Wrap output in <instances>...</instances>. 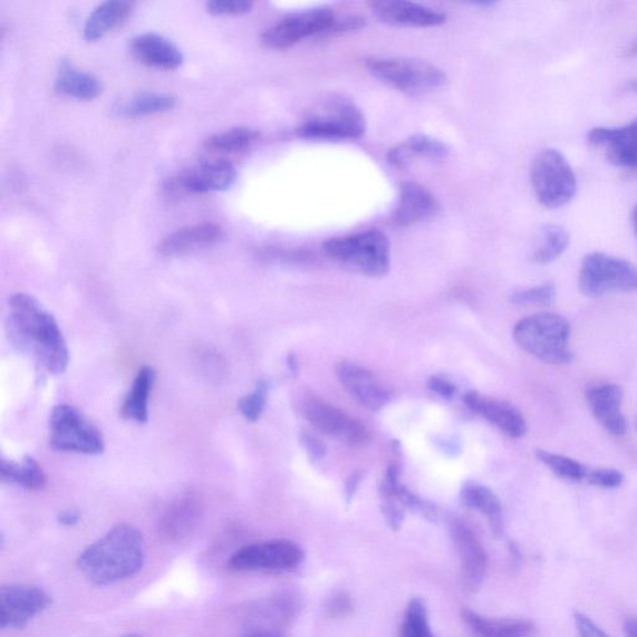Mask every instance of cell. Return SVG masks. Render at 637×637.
Segmentation results:
<instances>
[{
    "mask_svg": "<svg viewBox=\"0 0 637 637\" xmlns=\"http://www.w3.org/2000/svg\"><path fill=\"white\" fill-rule=\"evenodd\" d=\"M224 229L216 224H205L181 228L161 240L158 247L163 257L185 256L219 242Z\"/></svg>",
    "mask_w": 637,
    "mask_h": 637,
    "instance_id": "23",
    "label": "cell"
},
{
    "mask_svg": "<svg viewBox=\"0 0 637 637\" xmlns=\"http://www.w3.org/2000/svg\"><path fill=\"white\" fill-rule=\"evenodd\" d=\"M132 52L138 60L151 67L163 71H175L183 63V54L170 39L156 33H144L134 36Z\"/></svg>",
    "mask_w": 637,
    "mask_h": 637,
    "instance_id": "24",
    "label": "cell"
},
{
    "mask_svg": "<svg viewBox=\"0 0 637 637\" xmlns=\"http://www.w3.org/2000/svg\"><path fill=\"white\" fill-rule=\"evenodd\" d=\"M365 65L376 79L408 96L428 95L447 83L439 66L413 57H370Z\"/></svg>",
    "mask_w": 637,
    "mask_h": 637,
    "instance_id": "6",
    "label": "cell"
},
{
    "mask_svg": "<svg viewBox=\"0 0 637 637\" xmlns=\"http://www.w3.org/2000/svg\"><path fill=\"white\" fill-rule=\"evenodd\" d=\"M441 206L436 197L419 183L404 182L400 188L398 206L393 212V222L399 227H410L421 222L436 218Z\"/></svg>",
    "mask_w": 637,
    "mask_h": 637,
    "instance_id": "20",
    "label": "cell"
},
{
    "mask_svg": "<svg viewBox=\"0 0 637 637\" xmlns=\"http://www.w3.org/2000/svg\"><path fill=\"white\" fill-rule=\"evenodd\" d=\"M52 602V595L41 586H3L0 591V623L3 629H23Z\"/></svg>",
    "mask_w": 637,
    "mask_h": 637,
    "instance_id": "14",
    "label": "cell"
},
{
    "mask_svg": "<svg viewBox=\"0 0 637 637\" xmlns=\"http://www.w3.org/2000/svg\"><path fill=\"white\" fill-rule=\"evenodd\" d=\"M467 407L486 419L510 439L523 438L527 432V422L523 414L506 401L487 398L478 392L465 395Z\"/></svg>",
    "mask_w": 637,
    "mask_h": 637,
    "instance_id": "21",
    "label": "cell"
},
{
    "mask_svg": "<svg viewBox=\"0 0 637 637\" xmlns=\"http://www.w3.org/2000/svg\"><path fill=\"white\" fill-rule=\"evenodd\" d=\"M462 505L479 511L488 520L492 533L500 538L505 533L504 510L495 492L478 484H466L461 490Z\"/></svg>",
    "mask_w": 637,
    "mask_h": 637,
    "instance_id": "28",
    "label": "cell"
},
{
    "mask_svg": "<svg viewBox=\"0 0 637 637\" xmlns=\"http://www.w3.org/2000/svg\"><path fill=\"white\" fill-rule=\"evenodd\" d=\"M579 288L587 296L637 291V267L602 252L587 255L579 272Z\"/></svg>",
    "mask_w": 637,
    "mask_h": 637,
    "instance_id": "8",
    "label": "cell"
},
{
    "mask_svg": "<svg viewBox=\"0 0 637 637\" xmlns=\"http://www.w3.org/2000/svg\"><path fill=\"white\" fill-rule=\"evenodd\" d=\"M361 482V475L360 473H353V475L349 477V479H347L346 482V499L347 501H352V499L354 498L357 488H359Z\"/></svg>",
    "mask_w": 637,
    "mask_h": 637,
    "instance_id": "48",
    "label": "cell"
},
{
    "mask_svg": "<svg viewBox=\"0 0 637 637\" xmlns=\"http://www.w3.org/2000/svg\"><path fill=\"white\" fill-rule=\"evenodd\" d=\"M373 13L381 22L409 28H432L445 24L446 14L436 9L407 2V0H378L369 3Z\"/></svg>",
    "mask_w": 637,
    "mask_h": 637,
    "instance_id": "18",
    "label": "cell"
},
{
    "mask_svg": "<svg viewBox=\"0 0 637 637\" xmlns=\"http://www.w3.org/2000/svg\"><path fill=\"white\" fill-rule=\"evenodd\" d=\"M301 411L303 418L327 438L339 440L352 446L363 445L369 440V432L360 421L315 395L304 396Z\"/></svg>",
    "mask_w": 637,
    "mask_h": 637,
    "instance_id": "12",
    "label": "cell"
},
{
    "mask_svg": "<svg viewBox=\"0 0 637 637\" xmlns=\"http://www.w3.org/2000/svg\"><path fill=\"white\" fill-rule=\"evenodd\" d=\"M624 633L626 637H637V613L626 617Z\"/></svg>",
    "mask_w": 637,
    "mask_h": 637,
    "instance_id": "50",
    "label": "cell"
},
{
    "mask_svg": "<svg viewBox=\"0 0 637 637\" xmlns=\"http://www.w3.org/2000/svg\"><path fill=\"white\" fill-rule=\"evenodd\" d=\"M536 456L543 465L552 469L558 477L572 482H581L586 478L589 468L571 457L544 450H537Z\"/></svg>",
    "mask_w": 637,
    "mask_h": 637,
    "instance_id": "36",
    "label": "cell"
},
{
    "mask_svg": "<svg viewBox=\"0 0 637 637\" xmlns=\"http://www.w3.org/2000/svg\"><path fill=\"white\" fill-rule=\"evenodd\" d=\"M133 7V3L125 0H109L96 7L84 26L86 41L95 42L109 33L132 13Z\"/></svg>",
    "mask_w": 637,
    "mask_h": 637,
    "instance_id": "31",
    "label": "cell"
},
{
    "mask_svg": "<svg viewBox=\"0 0 637 637\" xmlns=\"http://www.w3.org/2000/svg\"><path fill=\"white\" fill-rule=\"evenodd\" d=\"M288 365H289V369H291V371L294 375H296L298 374V361H296V357L294 355L289 356Z\"/></svg>",
    "mask_w": 637,
    "mask_h": 637,
    "instance_id": "52",
    "label": "cell"
},
{
    "mask_svg": "<svg viewBox=\"0 0 637 637\" xmlns=\"http://www.w3.org/2000/svg\"><path fill=\"white\" fill-rule=\"evenodd\" d=\"M144 563V538L130 523L115 526L77 558L80 572L96 585H111L137 575Z\"/></svg>",
    "mask_w": 637,
    "mask_h": 637,
    "instance_id": "2",
    "label": "cell"
},
{
    "mask_svg": "<svg viewBox=\"0 0 637 637\" xmlns=\"http://www.w3.org/2000/svg\"><path fill=\"white\" fill-rule=\"evenodd\" d=\"M121 637H143V636H141L139 634H129V635H123Z\"/></svg>",
    "mask_w": 637,
    "mask_h": 637,
    "instance_id": "55",
    "label": "cell"
},
{
    "mask_svg": "<svg viewBox=\"0 0 637 637\" xmlns=\"http://www.w3.org/2000/svg\"><path fill=\"white\" fill-rule=\"evenodd\" d=\"M177 99L170 94L139 93L127 100L119 101L114 111L125 118L165 112L175 108Z\"/></svg>",
    "mask_w": 637,
    "mask_h": 637,
    "instance_id": "33",
    "label": "cell"
},
{
    "mask_svg": "<svg viewBox=\"0 0 637 637\" xmlns=\"http://www.w3.org/2000/svg\"><path fill=\"white\" fill-rule=\"evenodd\" d=\"M586 401L595 419L607 432L614 436H624L626 432V419L622 409L624 391L619 385L592 386L586 391Z\"/></svg>",
    "mask_w": 637,
    "mask_h": 637,
    "instance_id": "22",
    "label": "cell"
},
{
    "mask_svg": "<svg viewBox=\"0 0 637 637\" xmlns=\"http://www.w3.org/2000/svg\"><path fill=\"white\" fill-rule=\"evenodd\" d=\"M301 442L305 449L307 456L313 461L322 460L325 456V446L321 440H317L312 434L303 432L301 436Z\"/></svg>",
    "mask_w": 637,
    "mask_h": 637,
    "instance_id": "46",
    "label": "cell"
},
{
    "mask_svg": "<svg viewBox=\"0 0 637 637\" xmlns=\"http://www.w3.org/2000/svg\"><path fill=\"white\" fill-rule=\"evenodd\" d=\"M404 508L401 501L392 495L381 494V510L386 523L392 530H399L404 519Z\"/></svg>",
    "mask_w": 637,
    "mask_h": 637,
    "instance_id": "41",
    "label": "cell"
},
{
    "mask_svg": "<svg viewBox=\"0 0 637 637\" xmlns=\"http://www.w3.org/2000/svg\"><path fill=\"white\" fill-rule=\"evenodd\" d=\"M324 252L353 272L373 278L389 273L391 248L389 238L378 229L359 231L344 237H336L323 245Z\"/></svg>",
    "mask_w": 637,
    "mask_h": 637,
    "instance_id": "5",
    "label": "cell"
},
{
    "mask_svg": "<svg viewBox=\"0 0 637 637\" xmlns=\"http://www.w3.org/2000/svg\"><path fill=\"white\" fill-rule=\"evenodd\" d=\"M154 381L156 371L151 366H142L122 403L121 417L125 420L140 424L149 421V401Z\"/></svg>",
    "mask_w": 637,
    "mask_h": 637,
    "instance_id": "29",
    "label": "cell"
},
{
    "mask_svg": "<svg viewBox=\"0 0 637 637\" xmlns=\"http://www.w3.org/2000/svg\"><path fill=\"white\" fill-rule=\"evenodd\" d=\"M633 225H634L635 234L637 235V206L634 209V214H633Z\"/></svg>",
    "mask_w": 637,
    "mask_h": 637,
    "instance_id": "54",
    "label": "cell"
},
{
    "mask_svg": "<svg viewBox=\"0 0 637 637\" xmlns=\"http://www.w3.org/2000/svg\"><path fill=\"white\" fill-rule=\"evenodd\" d=\"M400 637H434L429 624L427 605L420 597L410 601Z\"/></svg>",
    "mask_w": 637,
    "mask_h": 637,
    "instance_id": "37",
    "label": "cell"
},
{
    "mask_svg": "<svg viewBox=\"0 0 637 637\" xmlns=\"http://www.w3.org/2000/svg\"><path fill=\"white\" fill-rule=\"evenodd\" d=\"M337 18L331 8H312L289 14L262 34V43L269 50L283 51L306 37L331 34Z\"/></svg>",
    "mask_w": 637,
    "mask_h": 637,
    "instance_id": "11",
    "label": "cell"
},
{
    "mask_svg": "<svg viewBox=\"0 0 637 637\" xmlns=\"http://www.w3.org/2000/svg\"><path fill=\"white\" fill-rule=\"evenodd\" d=\"M519 347L546 364L563 365L573 360L571 325L554 313H539L519 321L514 330Z\"/></svg>",
    "mask_w": 637,
    "mask_h": 637,
    "instance_id": "4",
    "label": "cell"
},
{
    "mask_svg": "<svg viewBox=\"0 0 637 637\" xmlns=\"http://www.w3.org/2000/svg\"><path fill=\"white\" fill-rule=\"evenodd\" d=\"M574 622L581 637H611L583 613H575Z\"/></svg>",
    "mask_w": 637,
    "mask_h": 637,
    "instance_id": "44",
    "label": "cell"
},
{
    "mask_svg": "<svg viewBox=\"0 0 637 637\" xmlns=\"http://www.w3.org/2000/svg\"><path fill=\"white\" fill-rule=\"evenodd\" d=\"M237 171L230 162L216 160L198 163L165 182L170 197L202 195V193L225 191L234 185Z\"/></svg>",
    "mask_w": 637,
    "mask_h": 637,
    "instance_id": "13",
    "label": "cell"
},
{
    "mask_svg": "<svg viewBox=\"0 0 637 637\" xmlns=\"http://www.w3.org/2000/svg\"><path fill=\"white\" fill-rule=\"evenodd\" d=\"M343 388L366 410L378 412L389 402L390 393L382 382L363 366L343 361L336 368Z\"/></svg>",
    "mask_w": 637,
    "mask_h": 637,
    "instance_id": "17",
    "label": "cell"
},
{
    "mask_svg": "<svg viewBox=\"0 0 637 637\" xmlns=\"http://www.w3.org/2000/svg\"><path fill=\"white\" fill-rule=\"evenodd\" d=\"M622 56L625 57V60L637 57V39L624 47Z\"/></svg>",
    "mask_w": 637,
    "mask_h": 637,
    "instance_id": "51",
    "label": "cell"
},
{
    "mask_svg": "<svg viewBox=\"0 0 637 637\" xmlns=\"http://www.w3.org/2000/svg\"><path fill=\"white\" fill-rule=\"evenodd\" d=\"M352 611L353 604L350 596L345 593L334 594L331 600L327 601L325 607L326 615L333 617V619L349 615Z\"/></svg>",
    "mask_w": 637,
    "mask_h": 637,
    "instance_id": "43",
    "label": "cell"
},
{
    "mask_svg": "<svg viewBox=\"0 0 637 637\" xmlns=\"http://www.w3.org/2000/svg\"><path fill=\"white\" fill-rule=\"evenodd\" d=\"M450 532L460 557L463 587L467 593H475L487 572L485 547L471 527L460 519L452 520Z\"/></svg>",
    "mask_w": 637,
    "mask_h": 637,
    "instance_id": "15",
    "label": "cell"
},
{
    "mask_svg": "<svg viewBox=\"0 0 637 637\" xmlns=\"http://www.w3.org/2000/svg\"><path fill=\"white\" fill-rule=\"evenodd\" d=\"M636 429H637V419H636Z\"/></svg>",
    "mask_w": 637,
    "mask_h": 637,
    "instance_id": "56",
    "label": "cell"
},
{
    "mask_svg": "<svg viewBox=\"0 0 637 637\" xmlns=\"http://www.w3.org/2000/svg\"><path fill=\"white\" fill-rule=\"evenodd\" d=\"M55 90L75 99L93 100L102 93V83L98 76L65 62L57 73Z\"/></svg>",
    "mask_w": 637,
    "mask_h": 637,
    "instance_id": "30",
    "label": "cell"
},
{
    "mask_svg": "<svg viewBox=\"0 0 637 637\" xmlns=\"http://www.w3.org/2000/svg\"><path fill=\"white\" fill-rule=\"evenodd\" d=\"M242 637H285L278 630L247 629Z\"/></svg>",
    "mask_w": 637,
    "mask_h": 637,
    "instance_id": "49",
    "label": "cell"
},
{
    "mask_svg": "<svg viewBox=\"0 0 637 637\" xmlns=\"http://www.w3.org/2000/svg\"><path fill=\"white\" fill-rule=\"evenodd\" d=\"M298 612L295 597L288 594L270 597L253 607L247 629L278 630L293 619Z\"/></svg>",
    "mask_w": 637,
    "mask_h": 637,
    "instance_id": "27",
    "label": "cell"
},
{
    "mask_svg": "<svg viewBox=\"0 0 637 637\" xmlns=\"http://www.w3.org/2000/svg\"><path fill=\"white\" fill-rule=\"evenodd\" d=\"M202 518V505L197 496L182 495L163 509L159 519V532L169 542H180L195 532Z\"/></svg>",
    "mask_w": 637,
    "mask_h": 637,
    "instance_id": "19",
    "label": "cell"
},
{
    "mask_svg": "<svg viewBox=\"0 0 637 637\" xmlns=\"http://www.w3.org/2000/svg\"><path fill=\"white\" fill-rule=\"evenodd\" d=\"M557 294L553 283L525 289L511 295L510 301L517 305H544L552 303Z\"/></svg>",
    "mask_w": 637,
    "mask_h": 637,
    "instance_id": "39",
    "label": "cell"
},
{
    "mask_svg": "<svg viewBox=\"0 0 637 637\" xmlns=\"http://www.w3.org/2000/svg\"><path fill=\"white\" fill-rule=\"evenodd\" d=\"M428 385L429 389L442 399L451 400L456 393V386L442 376H432Z\"/></svg>",
    "mask_w": 637,
    "mask_h": 637,
    "instance_id": "45",
    "label": "cell"
},
{
    "mask_svg": "<svg viewBox=\"0 0 637 637\" xmlns=\"http://www.w3.org/2000/svg\"><path fill=\"white\" fill-rule=\"evenodd\" d=\"M304 552L292 540L277 539L249 544L228 559V569L236 573H287L301 565Z\"/></svg>",
    "mask_w": 637,
    "mask_h": 637,
    "instance_id": "10",
    "label": "cell"
},
{
    "mask_svg": "<svg viewBox=\"0 0 637 637\" xmlns=\"http://www.w3.org/2000/svg\"><path fill=\"white\" fill-rule=\"evenodd\" d=\"M7 331L12 343L39 369L51 375L66 371L71 353L61 326L36 298L17 293L9 299Z\"/></svg>",
    "mask_w": 637,
    "mask_h": 637,
    "instance_id": "1",
    "label": "cell"
},
{
    "mask_svg": "<svg viewBox=\"0 0 637 637\" xmlns=\"http://www.w3.org/2000/svg\"><path fill=\"white\" fill-rule=\"evenodd\" d=\"M587 142L604 149L614 166L637 170V118L620 128H594L587 133Z\"/></svg>",
    "mask_w": 637,
    "mask_h": 637,
    "instance_id": "16",
    "label": "cell"
},
{
    "mask_svg": "<svg viewBox=\"0 0 637 637\" xmlns=\"http://www.w3.org/2000/svg\"><path fill=\"white\" fill-rule=\"evenodd\" d=\"M268 392V382H258L253 392L248 393L245 398L238 401V410L240 414L250 422L258 421L266 409Z\"/></svg>",
    "mask_w": 637,
    "mask_h": 637,
    "instance_id": "38",
    "label": "cell"
},
{
    "mask_svg": "<svg viewBox=\"0 0 637 637\" xmlns=\"http://www.w3.org/2000/svg\"><path fill=\"white\" fill-rule=\"evenodd\" d=\"M259 139V132L250 128H235L212 134L205 141V148L214 152H240L252 147Z\"/></svg>",
    "mask_w": 637,
    "mask_h": 637,
    "instance_id": "35",
    "label": "cell"
},
{
    "mask_svg": "<svg viewBox=\"0 0 637 637\" xmlns=\"http://www.w3.org/2000/svg\"><path fill=\"white\" fill-rule=\"evenodd\" d=\"M366 131L365 115L343 95H327L309 109L296 128L298 137L313 140L359 139Z\"/></svg>",
    "mask_w": 637,
    "mask_h": 637,
    "instance_id": "3",
    "label": "cell"
},
{
    "mask_svg": "<svg viewBox=\"0 0 637 637\" xmlns=\"http://www.w3.org/2000/svg\"><path fill=\"white\" fill-rule=\"evenodd\" d=\"M0 476L4 484L22 487L28 490H42L46 486L45 472L32 456L21 462L2 460Z\"/></svg>",
    "mask_w": 637,
    "mask_h": 637,
    "instance_id": "32",
    "label": "cell"
},
{
    "mask_svg": "<svg viewBox=\"0 0 637 637\" xmlns=\"http://www.w3.org/2000/svg\"><path fill=\"white\" fill-rule=\"evenodd\" d=\"M253 3L248 0H212L206 4L207 11L216 15H240L250 12Z\"/></svg>",
    "mask_w": 637,
    "mask_h": 637,
    "instance_id": "42",
    "label": "cell"
},
{
    "mask_svg": "<svg viewBox=\"0 0 637 637\" xmlns=\"http://www.w3.org/2000/svg\"><path fill=\"white\" fill-rule=\"evenodd\" d=\"M463 620L478 637H535L536 626L527 619H494L482 616L469 609L462 611Z\"/></svg>",
    "mask_w": 637,
    "mask_h": 637,
    "instance_id": "26",
    "label": "cell"
},
{
    "mask_svg": "<svg viewBox=\"0 0 637 637\" xmlns=\"http://www.w3.org/2000/svg\"><path fill=\"white\" fill-rule=\"evenodd\" d=\"M568 231L558 225H547L540 231V240L538 247L532 253V262L540 266H546L555 262L569 247Z\"/></svg>",
    "mask_w": 637,
    "mask_h": 637,
    "instance_id": "34",
    "label": "cell"
},
{
    "mask_svg": "<svg viewBox=\"0 0 637 637\" xmlns=\"http://www.w3.org/2000/svg\"><path fill=\"white\" fill-rule=\"evenodd\" d=\"M530 181L539 204L549 209L564 207L576 195L575 172L564 154L555 149H544L537 154Z\"/></svg>",
    "mask_w": 637,
    "mask_h": 637,
    "instance_id": "7",
    "label": "cell"
},
{
    "mask_svg": "<svg viewBox=\"0 0 637 637\" xmlns=\"http://www.w3.org/2000/svg\"><path fill=\"white\" fill-rule=\"evenodd\" d=\"M449 153L450 149L445 142L420 133L392 148L388 153V162L393 168L402 169L417 159L445 160Z\"/></svg>",
    "mask_w": 637,
    "mask_h": 637,
    "instance_id": "25",
    "label": "cell"
},
{
    "mask_svg": "<svg viewBox=\"0 0 637 637\" xmlns=\"http://www.w3.org/2000/svg\"><path fill=\"white\" fill-rule=\"evenodd\" d=\"M51 445L61 452L100 455L105 450L101 431L71 404H57L50 419Z\"/></svg>",
    "mask_w": 637,
    "mask_h": 637,
    "instance_id": "9",
    "label": "cell"
},
{
    "mask_svg": "<svg viewBox=\"0 0 637 637\" xmlns=\"http://www.w3.org/2000/svg\"><path fill=\"white\" fill-rule=\"evenodd\" d=\"M80 511L74 508L65 509L57 516V522L64 527H74L80 522Z\"/></svg>",
    "mask_w": 637,
    "mask_h": 637,
    "instance_id": "47",
    "label": "cell"
},
{
    "mask_svg": "<svg viewBox=\"0 0 637 637\" xmlns=\"http://www.w3.org/2000/svg\"><path fill=\"white\" fill-rule=\"evenodd\" d=\"M585 481L601 488H617L624 484V475L614 468H589Z\"/></svg>",
    "mask_w": 637,
    "mask_h": 637,
    "instance_id": "40",
    "label": "cell"
},
{
    "mask_svg": "<svg viewBox=\"0 0 637 637\" xmlns=\"http://www.w3.org/2000/svg\"><path fill=\"white\" fill-rule=\"evenodd\" d=\"M625 90L637 94V79L631 80L629 84H626Z\"/></svg>",
    "mask_w": 637,
    "mask_h": 637,
    "instance_id": "53",
    "label": "cell"
}]
</instances>
